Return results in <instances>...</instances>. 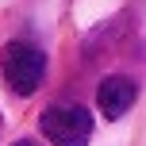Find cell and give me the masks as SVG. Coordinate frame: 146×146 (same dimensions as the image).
Here are the masks:
<instances>
[{
    "label": "cell",
    "mask_w": 146,
    "mask_h": 146,
    "mask_svg": "<svg viewBox=\"0 0 146 146\" xmlns=\"http://www.w3.org/2000/svg\"><path fill=\"white\" fill-rule=\"evenodd\" d=\"M135 100H139V85L131 77H123V73L104 77L100 88H96V108H100L104 119H123L135 108Z\"/></svg>",
    "instance_id": "3957f363"
},
{
    "label": "cell",
    "mask_w": 146,
    "mask_h": 146,
    "mask_svg": "<svg viewBox=\"0 0 146 146\" xmlns=\"http://www.w3.org/2000/svg\"><path fill=\"white\" fill-rule=\"evenodd\" d=\"M0 73H4L8 88L19 96H31L46 77V54L27 38H12L0 50Z\"/></svg>",
    "instance_id": "6da1fadb"
},
{
    "label": "cell",
    "mask_w": 146,
    "mask_h": 146,
    "mask_svg": "<svg viewBox=\"0 0 146 146\" xmlns=\"http://www.w3.org/2000/svg\"><path fill=\"white\" fill-rule=\"evenodd\" d=\"M50 146H88L92 139V111L81 104H50L38 119Z\"/></svg>",
    "instance_id": "7a4b0ae2"
},
{
    "label": "cell",
    "mask_w": 146,
    "mask_h": 146,
    "mask_svg": "<svg viewBox=\"0 0 146 146\" xmlns=\"http://www.w3.org/2000/svg\"><path fill=\"white\" fill-rule=\"evenodd\" d=\"M15 146H35V142H15Z\"/></svg>",
    "instance_id": "277c9868"
}]
</instances>
